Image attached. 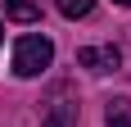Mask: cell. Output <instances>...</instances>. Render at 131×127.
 Listing matches in <instances>:
<instances>
[{
	"label": "cell",
	"mask_w": 131,
	"mask_h": 127,
	"mask_svg": "<svg viewBox=\"0 0 131 127\" xmlns=\"http://www.w3.org/2000/svg\"><path fill=\"white\" fill-rule=\"evenodd\" d=\"M50 59H54L50 37H18V46H14V73L18 77H41L50 68Z\"/></svg>",
	"instance_id": "obj_1"
},
{
	"label": "cell",
	"mask_w": 131,
	"mask_h": 127,
	"mask_svg": "<svg viewBox=\"0 0 131 127\" xmlns=\"http://www.w3.org/2000/svg\"><path fill=\"white\" fill-rule=\"evenodd\" d=\"M77 63L91 68V73H113V68L122 63V50H118V46H81V50H77Z\"/></svg>",
	"instance_id": "obj_2"
},
{
	"label": "cell",
	"mask_w": 131,
	"mask_h": 127,
	"mask_svg": "<svg viewBox=\"0 0 131 127\" xmlns=\"http://www.w3.org/2000/svg\"><path fill=\"white\" fill-rule=\"evenodd\" d=\"M72 123H77V104H54L41 127H72Z\"/></svg>",
	"instance_id": "obj_3"
},
{
	"label": "cell",
	"mask_w": 131,
	"mask_h": 127,
	"mask_svg": "<svg viewBox=\"0 0 131 127\" xmlns=\"http://www.w3.org/2000/svg\"><path fill=\"white\" fill-rule=\"evenodd\" d=\"M108 127H131V100H108Z\"/></svg>",
	"instance_id": "obj_4"
},
{
	"label": "cell",
	"mask_w": 131,
	"mask_h": 127,
	"mask_svg": "<svg viewBox=\"0 0 131 127\" xmlns=\"http://www.w3.org/2000/svg\"><path fill=\"white\" fill-rule=\"evenodd\" d=\"M9 18H14V23H36L41 9L32 5V0H9Z\"/></svg>",
	"instance_id": "obj_5"
},
{
	"label": "cell",
	"mask_w": 131,
	"mask_h": 127,
	"mask_svg": "<svg viewBox=\"0 0 131 127\" xmlns=\"http://www.w3.org/2000/svg\"><path fill=\"white\" fill-rule=\"evenodd\" d=\"M95 9V0H59V14L63 18H86Z\"/></svg>",
	"instance_id": "obj_6"
},
{
	"label": "cell",
	"mask_w": 131,
	"mask_h": 127,
	"mask_svg": "<svg viewBox=\"0 0 131 127\" xmlns=\"http://www.w3.org/2000/svg\"><path fill=\"white\" fill-rule=\"evenodd\" d=\"M113 5H131V0H113Z\"/></svg>",
	"instance_id": "obj_7"
},
{
	"label": "cell",
	"mask_w": 131,
	"mask_h": 127,
	"mask_svg": "<svg viewBox=\"0 0 131 127\" xmlns=\"http://www.w3.org/2000/svg\"><path fill=\"white\" fill-rule=\"evenodd\" d=\"M0 37H5V23H0Z\"/></svg>",
	"instance_id": "obj_8"
}]
</instances>
